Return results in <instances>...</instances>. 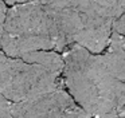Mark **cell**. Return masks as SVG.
<instances>
[{
  "label": "cell",
  "instance_id": "cell-1",
  "mask_svg": "<svg viewBox=\"0 0 125 118\" xmlns=\"http://www.w3.org/2000/svg\"><path fill=\"white\" fill-rule=\"evenodd\" d=\"M65 87L90 117H118L125 107V80L108 67L102 52L70 44L62 51Z\"/></svg>",
  "mask_w": 125,
  "mask_h": 118
},
{
  "label": "cell",
  "instance_id": "cell-2",
  "mask_svg": "<svg viewBox=\"0 0 125 118\" xmlns=\"http://www.w3.org/2000/svg\"><path fill=\"white\" fill-rule=\"evenodd\" d=\"M69 46L46 7L39 1L10 5L0 48L10 56L20 58L38 50L62 52Z\"/></svg>",
  "mask_w": 125,
  "mask_h": 118
},
{
  "label": "cell",
  "instance_id": "cell-3",
  "mask_svg": "<svg viewBox=\"0 0 125 118\" xmlns=\"http://www.w3.org/2000/svg\"><path fill=\"white\" fill-rule=\"evenodd\" d=\"M65 87L62 74L0 50V94L16 103Z\"/></svg>",
  "mask_w": 125,
  "mask_h": 118
},
{
  "label": "cell",
  "instance_id": "cell-4",
  "mask_svg": "<svg viewBox=\"0 0 125 118\" xmlns=\"http://www.w3.org/2000/svg\"><path fill=\"white\" fill-rule=\"evenodd\" d=\"M12 117H90L65 87L12 103Z\"/></svg>",
  "mask_w": 125,
  "mask_h": 118
},
{
  "label": "cell",
  "instance_id": "cell-5",
  "mask_svg": "<svg viewBox=\"0 0 125 118\" xmlns=\"http://www.w3.org/2000/svg\"><path fill=\"white\" fill-rule=\"evenodd\" d=\"M102 55L110 71L117 78L125 80V35L113 31Z\"/></svg>",
  "mask_w": 125,
  "mask_h": 118
},
{
  "label": "cell",
  "instance_id": "cell-6",
  "mask_svg": "<svg viewBox=\"0 0 125 118\" xmlns=\"http://www.w3.org/2000/svg\"><path fill=\"white\" fill-rule=\"evenodd\" d=\"M73 5L82 12L113 20L120 18L125 11V0H74Z\"/></svg>",
  "mask_w": 125,
  "mask_h": 118
},
{
  "label": "cell",
  "instance_id": "cell-7",
  "mask_svg": "<svg viewBox=\"0 0 125 118\" xmlns=\"http://www.w3.org/2000/svg\"><path fill=\"white\" fill-rule=\"evenodd\" d=\"M36 1L42 3V4H43L44 7H47V8H54V10H58V8L71 7L74 0H36Z\"/></svg>",
  "mask_w": 125,
  "mask_h": 118
},
{
  "label": "cell",
  "instance_id": "cell-8",
  "mask_svg": "<svg viewBox=\"0 0 125 118\" xmlns=\"http://www.w3.org/2000/svg\"><path fill=\"white\" fill-rule=\"evenodd\" d=\"M0 117H12V102L0 94Z\"/></svg>",
  "mask_w": 125,
  "mask_h": 118
},
{
  "label": "cell",
  "instance_id": "cell-9",
  "mask_svg": "<svg viewBox=\"0 0 125 118\" xmlns=\"http://www.w3.org/2000/svg\"><path fill=\"white\" fill-rule=\"evenodd\" d=\"M7 3L4 0H0V46H1V36L4 31V24H6V16H7Z\"/></svg>",
  "mask_w": 125,
  "mask_h": 118
},
{
  "label": "cell",
  "instance_id": "cell-10",
  "mask_svg": "<svg viewBox=\"0 0 125 118\" xmlns=\"http://www.w3.org/2000/svg\"><path fill=\"white\" fill-rule=\"evenodd\" d=\"M113 31H116L117 34L125 35V11L122 12V15L120 18H117L113 23Z\"/></svg>",
  "mask_w": 125,
  "mask_h": 118
},
{
  "label": "cell",
  "instance_id": "cell-11",
  "mask_svg": "<svg viewBox=\"0 0 125 118\" xmlns=\"http://www.w3.org/2000/svg\"><path fill=\"white\" fill-rule=\"evenodd\" d=\"M7 3V5H15L20 4V3H27V1H36V0H4Z\"/></svg>",
  "mask_w": 125,
  "mask_h": 118
},
{
  "label": "cell",
  "instance_id": "cell-12",
  "mask_svg": "<svg viewBox=\"0 0 125 118\" xmlns=\"http://www.w3.org/2000/svg\"><path fill=\"white\" fill-rule=\"evenodd\" d=\"M118 117H125V107L124 109L121 110V111H120V114H118Z\"/></svg>",
  "mask_w": 125,
  "mask_h": 118
}]
</instances>
